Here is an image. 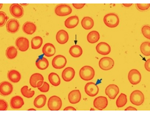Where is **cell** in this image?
Segmentation results:
<instances>
[{
    "label": "cell",
    "instance_id": "1",
    "mask_svg": "<svg viewBox=\"0 0 150 114\" xmlns=\"http://www.w3.org/2000/svg\"><path fill=\"white\" fill-rule=\"evenodd\" d=\"M103 22L106 26L110 28H116L120 24L118 16L114 13L106 14L103 18Z\"/></svg>",
    "mask_w": 150,
    "mask_h": 114
},
{
    "label": "cell",
    "instance_id": "2",
    "mask_svg": "<svg viewBox=\"0 0 150 114\" xmlns=\"http://www.w3.org/2000/svg\"><path fill=\"white\" fill-rule=\"evenodd\" d=\"M79 76L84 81H91L94 77L95 71L93 67L89 66H84L80 69L79 71Z\"/></svg>",
    "mask_w": 150,
    "mask_h": 114
},
{
    "label": "cell",
    "instance_id": "3",
    "mask_svg": "<svg viewBox=\"0 0 150 114\" xmlns=\"http://www.w3.org/2000/svg\"><path fill=\"white\" fill-rule=\"evenodd\" d=\"M62 106V99L57 96H52L50 98L48 101V107L51 111H59Z\"/></svg>",
    "mask_w": 150,
    "mask_h": 114
},
{
    "label": "cell",
    "instance_id": "4",
    "mask_svg": "<svg viewBox=\"0 0 150 114\" xmlns=\"http://www.w3.org/2000/svg\"><path fill=\"white\" fill-rule=\"evenodd\" d=\"M130 100L132 105H141L144 101V96L139 90H135L132 92Z\"/></svg>",
    "mask_w": 150,
    "mask_h": 114
},
{
    "label": "cell",
    "instance_id": "5",
    "mask_svg": "<svg viewBox=\"0 0 150 114\" xmlns=\"http://www.w3.org/2000/svg\"><path fill=\"white\" fill-rule=\"evenodd\" d=\"M72 8L66 4H60L57 6L55 9V13L57 16L64 17L72 13Z\"/></svg>",
    "mask_w": 150,
    "mask_h": 114
},
{
    "label": "cell",
    "instance_id": "6",
    "mask_svg": "<svg viewBox=\"0 0 150 114\" xmlns=\"http://www.w3.org/2000/svg\"><path fill=\"white\" fill-rule=\"evenodd\" d=\"M44 83V78L39 73L33 74L30 78V84L34 88H38L43 85Z\"/></svg>",
    "mask_w": 150,
    "mask_h": 114
},
{
    "label": "cell",
    "instance_id": "7",
    "mask_svg": "<svg viewBox=\"0 0 150 114\" xmlns=\"http://www.w3.org/2000/svg\"><path fill=\"white\" fill-rule=\"evenodd\" d=\"M128 79L132 85H137L141 81L142 76L140 72L136 69H132L129 73Z\"/></svg>",
    "mask_w": 150,
    "mask_h": 114
},
{
    "label": "cell",
    "instance_id": "8",
    "mask_svg": "<svg viewBox=\"0 0 150 114\" xmlns=\"http://www.w3.org/2000/svg\"><path fill=\"white\" fill-rule=\"evenodd\" d=\"M114 65V61L110 57H103L99 61V66L104 71H108L112 68Z\"/></svg>",
    "mask_w": 150,
    "mask_h": 114
},
{
    "label": "cell",
    "instance_id": "9",
    "mask_svg": "<svg viewBox=\"0 0 150 114\" xmlns=\"http://www.w3.org/2000/svg\"><path fill=\"white\" fill-rule=\"evenodd\" d=\"M66 57L62 55H58L54 57L52 61V65L56 69H61L64 68L67 65Z\"/></svg>",
    "mask_w": 150,
    "mask_h": 114
},
{
    "label": "cell",
    "instance_id": "10",
    "mask_svg": "<svg viewBox=\"0 0 150 114\" xmlns=\"http://www.w3.org/2000/svg\"><path fill=\"white\" fill-rule=\"evenodd\" d=\"M10 14L16 19H21L24 14L23 9L18 4H13L10 7Z\"/></svg>",
    "mask_w": 150,
    "mask_h": 114
},
{
    "label": "cell",
    "instance_id": "11",
    "mask_svg": "<svg viewBox=\"0 0 150 114\" xmlns=\"http://www.w3.org/2000/svg\"><path fill=\"white\" fill-rule=\"evenodd\" d=\"M85 92L89 96L93 97L98 94L99 88L93 82H89L85 86Z\"/></svg>",
    "mask_w": 150,
    "mask_h": 114
},
{
    "label": "cell",
    "instance_id": "12",
    "mask_svg": "<svg viewBox=\"0 0 150 114\" xmlns=\"http://www.w3.org/2000/svg\"><path fill=\"white\" fill-rule=\"evenodd\" d=\"M108 105V100L105 96H98L94 100V107L98 110H103L105 109L106 107H107Z\"/></svg>",
    "mask_w": 150,
    "mask_h": 114
},
{
    "label": "cell",
    "instance_id": "13",
    "mask_svg": "<svg viewBox=\"0 0 150 114\" xmlns=\"http://www.w3.org/2000/svg\"><path fill=\"white\" fill-rule=\"evenodd\" d=\"M119 87L114 84H111L108 86L105 89V94L108 95L110 99H114L119 94Z\"/></svg>",
    "mask_w": 150,
    "mask_h": 114
},
{
    "label": "cell",
    "instance_id": "14",
    "mask_svg": "<svg viewBox=\"0 0 150 114\" xmlns=\"http://www.w3.org/2000/svg\"><path fill=\"white\" fill-rule=\"evenodd\" d=\"M96 51L101 55L106 56L111 52V48L110 45L106 42H100L96 46Z\"/></svg>",
    "mask_w": 150,
    "mask_h": 114
},
{
    "label": "cell",
    "instance_id": "15",
    "mask_svg": "<svg viewBox=\"0 0 150 114\" xmlns=\"http://www.w3.org/2000/svg\"><path fill=\"white\" fill-rule=\"evenodd\" d=\"M16 45L19 50L25 52L27 51L29 48V41L26 38L19 37L16 41Z\"/></svg>",
    "mask_w": 150,
    "mask_h": 114
},
{
    "label": "cell",
    "instance_id": "16",
    "mask_svg": "<svg viewBox=\"0 0 150 114\" xmlns=\"http://www.w3.org/2000/svg\"><path fill=\"white\" fill-rule=\"evenodd\" d=\"M13 90V86L7 81L2 82L0 85V93L3 96L9 95Z\"/></svg>",
    "mask_w": 150,
    "mask_h": 114
},
{
    "label": "cell",
    "instance_id": "17",
    "mask_svg": "<svg viewBox=\"0 0 150 114\" xmlns=\"http://www.w3.org/2000/svg\"><path fill=\"white\" fill-rule=\"evenodd\" d=\"M19 28V22L16 19H10L6 24L7 31L11 34H14L18 31Z\"/></svg>",
    "mask_w": 150,
    "mask_h": 114
},
{
    "label": "cell",
    "instance_id": "18",
    "mask_svg": "<svg viewBox=\"0 0 150 114\" xmlns=\"http://www.w3.org/2000/svg\"><path fill=\"white\" fill-rule=\"evenodd\" d=\"M75 70L71 67L65 68L62 72V78L66 82L71 81L75 77Z\"/></svg>",
    "mask_w": 150,
    "mask_h": 114
},
{
    "label": "cell",
    "instance_id": "19",
    "mask_svg": "<svg viewBox=\"0 0 150 114\" xmlns=\"http://www.w3.org/2000/svg\"><path fill=\"white\" fill-rule=\"evenodd\" d=\"M81 95L79 90H75L69 93L68 94L69 102L72 104H77L81 100Z\"/></svg>",
    "mask_w": 150,
    "mask_h": 114
},
{
    "label": "cell",
    "instance_id": "20",
    "mask_svg": "<svg viewBox=\"0 0 150 114\" xmlns=\"http://www.w3.org/2000/svg\"><path fill=\"white\" fill-rule=\"evenodd\" d=\"M10 105L13 109H19L24 105V101L21 96H15L10 99Z\"/></svg>",
    "mask_w": 150,
    "mask_h": 114
},
{
    "label": "cell",
    "instance_id": "21",
    "mask_svg": "<svg viewBox=\"0 0 150 114\" xmlns=\"http://www.w3.org/2000/svg\"><path fill=\"white\" fill-rule=\"evenodd\" d=\"M56 39L59 43L65 44L69 39L68 33L64 30H60L56 34Z\"/></svg>",
    "mask_w": 150,
    "mask_h": 114
},
{
    "label": "cell",
    "instance_id": "22",
    "mask_svg": "<svg viewBox=\"0 0 150 114\" xmlns=\"http://www.w3.org/2000/svg\"><path fill=\"white\" fill-rule=\"evenodd\" d=\"M42 52L46 57H52L55 55L56 53V48L52 43H47L44 45L42 48Z\"/></svg>",
    "mask_w": 150,
    "mask_h": 114
},
{
    "label": "cell",
    "instance_id": "23",
    "mask_svg": "<svg viewBox=\"0 0 150 114\" xmlns=\"http://www.w3.org/2000/svg\"><path fill=\"white\" fill-rule=\"evenodd\" d=\"M37 29L36 25L31 22H25L22 27L23 31L28 35H32L34 34Z\"/></svg>",
    "mask_w": 150,
    "mask_h": 114
},
{
    "label": "cell",
    "instance_id": "24",
    "mask_svg": "<svg viewBox=\"0 0 150 114\" xmlns=\"http://www.w3.org/2000/svg\"><path fill=\"white\" fill-rule=\"evenodd\" d=\"M79 22V17L77 16H74L66 19L64 22V25L66 28H74L78 25Z\"/></svg>",
    "mask_w": 150,
    "mask_h": 114
},
{
    "label": "cell",
    "instance_id": "25",
    "mask_svg": "<svg viewBox=\"0 0 150 114\" xmlns=\"http://www.w3.org/2000/svg\"><path fill=\"white\" fill-rule=\"evenodd\" d=\"M8 78L10 81L13 83H17L21 79V75L18 71L13 70L8 72Z\"/></svg>",
    "mask_w": 150,
    "mask_h": 114
},
{
    "label": "cell",
    "instance_id": "26",
    "mask_svg": "<svg viewBox=\"0 0 150 114\" xmlns=\"http://www.w3.org/2000/svg\"><path fill=\"white\" fill-rule=\"evenodd\" d=\"M46 100H47V98L45 95H39L35 99L34 101V105L38 108H41L45 105Z\"/></svg>",
    "mask_w": 150,
    "mask_h": 114
},
{
    "label": "cell",
    "instance_id": "27",
    "mask_svg": "<svg viewBox=\"0 0 150 114\" xmlns=\"http://www.w3.org/2000/svg\"><path fill=\"white\" fill-rule=\"evenodd\" d=\"M69 53L72 57L79 58L83 54V49L79 45H74L69 48Z\"/></svg>",
    "mask_w": 150,
    "mask_h": 114
},
{
    "label": "cell",
    "instance_id": "28",
    "mask_svg": "<svg viewBox=\"0 0 150 114\" xmlns=\"http://www.w3.org/2000/svg\"><path fill=\"white\" fill-rule=\"evenodd\" d=\"M100 37V34L98 31H92L87 36V41L89 43L93 44L99 41Z\"/></svg>",
    "mask_w": 150,
    "mask_h": 114
},
{
    "label": "cell",
    "instance_id": "29",
    "mask_svg": "<svg viewBox=\"0 0 150 114\" xmlns=\"http://www.w3.org/2000/svg\"><path fill=\"white\" fill-rule=\"evenodd\" d=\"M81 25L85 30H90L94 26L93 19L89 17H85L81 21Z\"/></svg>",
    "mask_w": 150,
    "mask_h": 114
},
{
    "label": "cell",
    "instance_id": "30",
    "mask_svg": "<svg viewBox=\"0 0 150 114\" xmlns=\"http://www.w3.org/2000/svg\"><path fill=\"white\" fill-rule=\"evenodd\" d=\"M36 66L38 68L41 70H46L49 66V62L46 58H42L38 59L35 62Z\"/></svg>",
    "mask_w": 150,
    "mask_h": 114
},
{
    "label": "cell",
    "instance_id": "31",
    "mask_svg": "<svg viewBox=\"0 0 150 114\" xmlns=\"http://www.w3.org/2000/svg\"><path fill=\"white\" fill-rule=\"evenodd\" d=\"M48 80L50 83L54 86H58L60 84V78L58 74L55 73H51L48 76Z\"/></svg>",
    "mask_w": 150,
    "mask_h": 114
},
{
    "label": "cell",
    "instance_id": "32",
    "mask_svg": "<svg viewBox=\"0 0 150 114\" xmlns=\"http://www.w3.org/2000/svg\"><path fill=\"white\" fill-rule=\"evenodd\" d=\"M43 43V39L39 36H36L32 39L31 44V48L34 50H37L40 48Z\"/></svg>",
    "mask_w": 150,
    "mask_h": 114
},
{
    "label": "cell",
    "instance_id": "33",
    "mask_svg": "<svg viewBox=\"0 0 150 114\" xmlns=\"http://www.w3.org/2000/svg\"><path fill=\"white\" fill-rule=\"evenodd\" d=\"M127 96L123 93H121L116 101V105L118 108H122L127 104Z\"/></svg>",
    "mask_w": 150,
    "mask_h": 114
},
{
    "label": "cell",
    "instance_id": "34",
    "mask_svg": "<svg viewBox=\"0 0 150 114\" xmlns=\"http://www.w3.org/2000/svg\"><path fill=\"white\" fill-rule=\"evenodd\" d=\"M17 48L14 46H9L6 51V56L10 59L15 58L17 56Z\"/></svg>",
    "mask_w": 150,
    "mask_h": 114
},
{
    "label": "cell",
    "instance_id": "35",
    "mask_svg": "<svg viewBox=\"0 0 150 114\" xmlns=\"http://www.w3.org/2000/svg\"><path fill=\"white\" fill-rule=\"evenodd\" d=\"M141 53L145 56H150V42H144L141 45Z\"/></svg>",
    "mask_w": 150,
    "mask_h": 114
},
{
    "label": "cell",
    "instance_id": "36",
    "mask_svg": "<svg viewBox=\"0 0 150 114\" xmlns=\"http://www.w3.org/2000/svg\"><path fill=\"white\" fill-rule=\"evenodd\" d=\"M21 91L22 95L27 98H31L35 94V91H32L30 89H28V86H23L21 88Z\"/></svg>",
    "mask_w": 150,
    "mask_h": 114
},
{
    "label": "cell",
    "instance_id": "37",
    "mask_svg": "<svg viewBox=\"0 0 150 114\" xmlns=\"http://www.w3.org/2000/svg\"><path fill=\"white\" fill-rule=\"evenodd\" d=\"M143 35L147 39H150V27L149 25H145L142 28Z\"/></svg>",
    "mask_w": 150,
    "mask_h": 114
},
{
    "label": "cell",
    "instance_id": "38",
    "mask_svg": "<svg viewBox=\"0 0 150 114\" xmlns=\"http://www.w3.org/2000/svg\"><path fill=\"white\" fill-rule=\"evenodd\" d=\"M8 19V17L6 16V13L4 11H0V26L2 27L5 25L6 22Z\"/></svg>",
    "mask_w": 150,
    "mask_h": 114
},
{
    "label": "cell",
    "instance_id": "39",
    "mask_svg": "<svg viewBox=\"0 0 150 114\" xmlns=\"http://www.w3.org/2000/svg\"><path fill=\"white\" fill-rule=\"evenodd\" d=\"M136 6L138 9L140 11H144L147 10L150 8V4H136Z\"/></svg>",
    "mask_w": 150,
    "mask_h": 114
},
{
    "label": "cell",
    "instance_id": "40",
    "mask_svg": "<svg viewBox=\"0 0 150 114\" xmlns=\"http://www.w3.org/2000/svg\"><path fill=\"white\" fill-rule=\"evenodd\" d=\"M38 88L40 91L42 93H47L50 90V85L47 83V82H44L43 85L40 87H38Z\"/></svg>",
    "mask_w": 150,
    "mask_h": 114
},
{
    "label": "cell",
    "instance_id": "41",
    "mask_svg": "<svg viewBox=\"0 0 150 114\" xmlns=\"http://www.w3.org/2000/svg\"><path fill=\"white\" fill-rule=\"evenodd\" d=\"M8 105L6 101L4 100H0V110L1 111H6L8 110Z\"/></svg>",
    "mask_w": 150,
    "mask_h": 114
},
{
    "label": "cell",
    "instance_id": "42",
    "mask_svg": "<svg viewBox=\"0 0 150 114\" xmlns=\"http://www.w3.org/2000/svg\"><path fill=\"white\" fill-rule=\"evenodd\" d=\"M73 6L77 9H80L84 6L85 4H73Z\"/></svg>",
    "mask_w": 150,
    "mask_h": 114
},
{
    "label": "cell",
    "instance_id": "43",
    "mask_svg": "<svg viewBox=\"0 0 150 114\" xmlns=\"http://www.w3.org/2000/svg\"><path fill=\"white\" fill-rule=\"evenodd\" d=\"M144 67L146 69L147 71H148L149 72L150 71V59H149L144 64Z\"/></svg>",
    "mask_w": 150,
    "mask_h": 114
},
{
    "label": "cell",
    "instance_id": "44",
    "mask_svg": "<svg viewBox=\"0 0 150 114\" xmlns=\"http://www.w3.org/2000/svg\"><path fill=\"white\" fill-rule=\"evenodd\" d=\"M64 111H76V109L74 107L72 106H68L64 109Z\"/></svg>",
    "mask_w": 150,
    "mask_h": 114
},
{
    "label": "cell",
    "instance_id": "45",
    "mask_svg": "<svg viewBox=\"0 0 150 114\" xmlns=\"http://www.w3.org/2000/svg\"><path fill=\"white\" fill-rule=\"evenodd\" d=\"M137 110L135 108H134L133 107H131V106L128 107L127 108L125 109V111H137Z\"/></svg>",
    "mask_w": 150,
    "mask_h": 114
},
{
    "label": "cell",
    "instance_id": "46",
    "mask_svg": "<svg viewBox=\"0 0 150 114\" xmlns=\"http://www.w3.org/2000/svg\"><path fill=\"white\" fill-rule=\"evenodd\" d=\"M132 4H123V5L125 6V7H130L132 6Z\"/></svg>",
    "mask_w": 150,
    "mask_h": 114
},
{
    "label": "cell",
    "instance_id": "47",
    "mask_svg": "<svg viewBox=\"0 0 150 114\" xmlns=\"http://www.w3.org/2000/svg\"><path fill=\"white\" fill-rule=\"evenodd\" d=\"M28 111H35V109H33V108H31V109H28Z\"/></svg>",
    "mask_w": 150,
    "mask_h": 114
}]
</instances>
